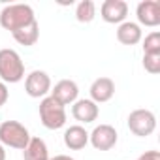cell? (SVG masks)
Instances as JSON below:
<instances>
[{
  "instance_id": "cell-9",
  "label": "cell",
  "mask_w": 160,
  "mask_h": 160,
  "mask_svg": "<svg viewBox=\"0 0 160 160\" xmlns=\"http://www.w3.org/2000/svg\"><path fill=\"white\" fill-rule=\"evenodd\" d=\"M51 98H55L58 104H62L64 108L73 104L79 96V87L75 81H72V79H60V81L51 87V92H49Z\"/></svg>"
},
{
  "instance_id": "cell-4",
  "label": "cell",
  "mask_w": 160,
  "mask_h": 160,
  "mask_svg": "<svg viewBox=\"0 0 160 160\" xmlns=\"http://www.w3.org/2000/svg\"><path fill=\"white\" fill-rule=\"evenodd\" d=\"M40 121L47 130H58L66 124V108L55 98L45 96L40 102Z\"/></svg>"
},
{
  "instance_id": "cell-17",
  "label": "cell",
  "mask_w": 160,
  "mask_h": 160,
  "mask_svg": "<svg viewBox=\"0 0 160 160\" xmlns=\"http://www.w3.org/2000/svg\"><path fill=\"white\" fill-rule=\"evenodd\" d=\"M96 17V4L92 0H81L75 8V19L79 23H91L92 19Z\"/></svg>"
},
{
  "instance_id": "cell-15",
  "label": "cell",
  "mask_w": 160,
  "mask_h": 160,
  "mask_svg": "<svg viewBox=\"0 0 160 160\" xmlns=\"http://www.w3.org/2000/svg\"><path fill=\"white\" fill-rule=\"evenodd\" d=\"M25 160H49V149L42 138H30L28 145L23 149Z\"/></svg>"
},
{
  "instance_id": "cell-19",
  "label": "cell",
  "mask_w": 160,
  "mask_h": 160,
  "mask_svg": "<svg viewBox=\"0 0 160 160\" xmlns=\"http://www.w3.org/2000/svg\"><path fill=\"white\" fill-rule=\"evenodd\" d=\"M143 68L149 73H152V75L160 73V53H156V55H143Z\"/></svg>"
},
{
  "instance_id": "cell-20",
  "label": "cell",
  "mask_w": 160,
  "mask_h": 160,
  "mask_svg": "<svg viewBox=\"0 0 160 160\" xmlns=\"http://www.w3.org/2000/svg\"><path fill=\"white\" fill-rule=\"evenodd\" d=\"M8 98H10V91H8L6 83L0 81V106H4V104L8 102Z\"/></svg>"
},
{
  "instance_id": "cell-16",
  "label": "cell",
  "mask_w": 160,
  "mask_h": 160,
  "mask_svg": "<svg viewBox=\"0 0 160 160\" xmlns=\"http://www.w3.org/2000/svg\"><path fill=\"white\" fill-rule=\"evenodd\" d=\"M12 36H13V40H15L17 43H21V45H25V47H30V45H34V43L38 42V38H40V25H38V21H34V23H30L28 27H25V28L13 32Z\"/></svg>"
},
{
  "instance_id": "cell-7",
  "label": "cell",
  "mask_w": 160,
  "mask_h": 160,
  "mask_svg": "<svg viewBox=\"0 0 160 160\" xmlns=\"http://www.w3.org/2000/svg\"><path fill=\"white\" fill-rule=\"evenodd\" d=\"M119 134L111 124H98L91 134H89V143L96 151H109L117 145Z\"/></svg>"
},
{
  "instance_id": "cell-12",
  "label": "cell",
  "mask_w": 160,
  "mask_h": 160,
  "mask_svg": "<svg viewBox=\"0 0 160 160\" xmlns=\"http://www.w3.org/2000/svg\"><path fill=\"white\" fill-rule=\"evenodd\" d=\"M91 100L94 104H104V102H109L115 94V81L111 77H98L92 81L91 89Z\"/></svg>"
},
{
  "instance_id": "cell-11",
  "label": "cell",
  "mask_w": 160,
  "mask_h": 160,
  "mask_svg": "<svg viewBox=\"0 0 160 160\" xmlns=\"http://www.w3.org/2000/svg\"><path fill=\"white\" fill-rule=\"evenodd\" d=\"M72 115L75 121L83 122V124H89V122H94L100 115V108L98 104H94L91 98H81V100H75L73 106H72Z\"/></svg>"
},
{
  "instance_id": "cell-23",
  "label": "cell",
  "mask_w": 160,
  "mask_h": 160,
  "mask_svg": "<svg viewBox=\"0 0 160 160\" xmlns=\"http://www.w3.org/2000/svg\"><path fill=\"white\" fill-rule=\"evenodd\" d=\"M0 160H6V149L2 143H0Z\"/></svg>"
},
{
  "instance_id": "cell-21",
  "label": "cell",
  "mask_w": 160,
  "mask_h": 160,
  "mask_svg": "<svg viewBox=\"0 0 160 160\" xmlns=\"http://www.w3.org/2000/svg\"><path fill=\"white\" fill-rule=\"evenodd\" d=\"M138 160H160V152L158 151H145Z\"/></svg>"
},
{
  "instance_id": "cell-2",
  "label": "cell",
  "mask_w": 160,
  "mask_h": 160,
  "mask_svg": "<svg viewBox=\"0 0 160 160\" xmlns=\"http://www.w3.org/2000/svg\"><path fill=\"white\" fill-rule=\"evenodd\" d=\"M25 77V64L15 49H0V79L2 83H19Z\"/></svg>"
},
{
  "instance_id": "cell-5",
  "label": "cell",
  "mask_w": 160,
  "mask_h": 160,
  "mask_svg": "<svg viewBox=\"0 0 160 160\" xmlns=\"http://www.w3.org/2000/svg\"><path fill=\"white\" fill-rule=\"evenodd\" d=\"M128 128L138 138L151 136L156 130V115L151 109H134L128 115Z\"/></svg>"
},
{
  "instance_id": "cell-18",
  "label": "cell",
  "mask_w": 160,
  "mask_h": 160,
  "mask_svg": "<svg viewBox=\"0 0 160 160\" xmlns=\"http://www.w3.org/2000/svg\"><path fill=\"white\" fill-rule=\"evenodd\" d=\"M160 53V32L152 30L143 40V55H156Z\"/></svg>"
},
{
  "instance_id": "cell-8",
  "label": "cell",
  "mask_w": 160,
  "mask_h": 160,
  "mask_svg": "<svg viewBox=\"0 0 160 160\" xmlns=\"http://www.w3.org/2000/svg\"><path fill=\"white\" fill-rule=\"evenodd\" d=\"M136 15L139 25L143 27H158L160 25V2L158 0H141L136 8Z\"/></svg>"
},
{
  "instance_id": "cell-22",
  "label": "cell",
  "mask_w": 160,
  "mask_h": 160,
  "mask_svg": "<svg viewBox=\"0 0 160 160\" xmlns=\"http://www.w3.org/2000/svg\"><path fill=\"white\" fill-rule=\"evenodd\" d=\"M49 160H75V158H72V156H68V154H57V156H53V158H49Z\"/></svg>"
},
{
  "instance_id": "cell-10",
  "label": "cell",
  "mask_w": 160,
  "mask_h": 160,
  "mask_svg": "<svg viewBox=\"0 0 160 160\" xmlns=\"http://www.w3.org/2000/svg\"><path fill=\"white\" fill-rule=\"evenodd\" d=\"M100 13H102V19L106 23H111V25H121L126 21V15H128V4L124 0H106L100 8Z\"/></svg>"
},
{
  "instance_id": "cell-1",
  "label": "cell",
  "mask_w": 160,
  "mask_h": 160,
  "mask_svg": "<svg viewBox=\"0 0 160 160\" xmlns=\"http://www.w3.org/2000/svg\"><path fill=\"white\" fill-rule=\"evenodd\" d=\"M36 21L34 10L28 4H8L0 12V27L10 30L12 34L28 27Z\"/></svg>"
},
{
  "instance_id": "cell-14",
  "label": "cell",
  "mask_w": 160,
  "mask_h": 160,
  "mask_svg": "<svg viewBox=\"0 0 160 160\" xmlns=\"http://www.w3.org/2000/svg\"><path fill=\"white\" fill-rule=\"evenodd\" d=\"M117 40L122 43V45H136L143 40V32H141V27L138 23H132V21H124L119 25L117 28Z\"/></svg>"
},
{
  "instance_id": "cell-13",
  "label": "cell",
  "mask_w": 160,
  "mask_h": 160,
  "mask_svg": "<svg viewBox=\"0 0 160 160\" xmlns=\"http://www.w3.org/2000/svg\"><path fill=\"white\" fill-rule=\"evenodd\" d=\"M89 143V132L81 124H73L64 130V145L70 151H81Z\"/></svg>"
},
{
  "instance_id": "cell-3",
  "label": "cell",
  "mask_w": 160,
  "mask_h": 160,
  "mask_svg": "<svg viewBox=\"0 0 160 160\" xmlns=\"http://www.w3.org/2000/svg\"><path fill=\"white\" fill-rule=\"evenodd\" d=\"M28 141H30L28 128L19 121H4L0 124V143L4 147L23 151L28 145Z\"/></svg>"
},
{
  "instance_id": "cell-6",
  "label": "cell",
  "mask_w": 160,
  "mask_h": 160,
  "mask_svg": "<svg viewBox=\"0 0 160 160\" xmlns=\"http://www.w3.org/2000/svg\"><path fill=\"white\" fill-rule=\"evenodd\" d=\"M25 91L30 98H45L51 92V77L43 70H34L25 79Z\"/></svg>"
}]
</instances>
